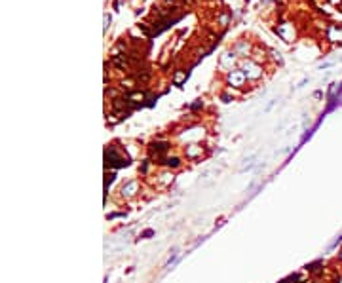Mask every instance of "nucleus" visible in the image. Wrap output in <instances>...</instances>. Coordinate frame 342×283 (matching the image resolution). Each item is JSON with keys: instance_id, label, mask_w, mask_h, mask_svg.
<instances>
[{"instance_id": "obj_1", "label": "nucleus", "mask_w": 342, "mask_h": 283, "mask_svg": "<svg viewBox=\"0 0 342 283\" xmlns=\"http://www.w3.org/2000/svg\"><path fill=\"white\" fill-rule=\"evenodd\" d=\"M243 72H245V76L247 78H260L262 76V69H260V65H257V63H253V61H249L247 65H245V69H243Z\"/></svg>"}, {"instance_id": "obj_2", "label": "nucleus", "mask_w": 342, "mask_h": 283, "mask_svg": "<svg viewBox=\"0 0 342 283\" xmlns=\"http://www.w3.org/2000/svg\"><path fill=\"white\" fill-rule=\"evenodd\" d=\"M228 80H230V84L232 86H243L245 84V80H247V76H245V72L243 71H232L230 72V76H228Z\"/></svg>"}, {"instance_id": "obj_3", "label": "nucleus", "mask_w": 342, "mask_h": 283, "mask_svg": "<svg viewBox=\"0 0 342 283\" xmlns=\"http://www.w3.org/2000/svg\"><path fill=\"white\" fill-rule=\"evenodd\" d=\"M327 40L329 42H340L342 40V27L329 25V29H327Z\"/></svg>"}, {"instance_id": "obj_4", "label": "nucleus", "mask_w": 342, "mask_h": 283, "mask_svg": "<svg viewBox=\"0 0 342 283\" xmlns=\"http://www.w3.org/2000/svg\"><path fill=\"white\" fill-rule=\"evenodd\" d=\"M291 29V23H283V25H280L278 29H276V32H278V34L285 40V42H291L293 38H295V32H287Z\"/></svg>"}, {"instance_id": "obj_5", "label": "nucleus", "mask_w": 342, "mask_h": 283, "mask_svg": "<svg viewBox=\"0 0 342 283\" xmlns=\"http://www.w3.org/2000/svg\"><path fill=\"white\" fill-rule=\"evenodd\" d=\"M186 76H188V72H186V71H184V72H177V74H175V78H173V82L179 86L181 82H184V80H186Z\"/></svg>"}, {"instance_id": "obj_6", "label": "nucleus", "mask_w": 342, "mask_h": 283, "mask_svg": "<svg viewBox=\"0 0 342 283\" xmlns=\"http://www.w3.org/2000/svg\"><path fill=\"white\" fill-rule=\"evenodd\" d=\"M152 148L156 150V152H163V150H167L169 146H167V143H154V144H152Z\"/></svg>"}, {"instance_id": "obj_7", "label": "nucleus", "mask_w": 342, "mask_h": 283, "mask_svg": "<svg viewBox=\"0 0 342 283\" xmlns=\"http://www.w3.org/2000/svg\"><path fill=\"white\" fill-rule=\"evenodd\" d=\"M108 23H110V17H108V14H107V15H105V25H103V27H105V30L108 29Z\"/></svg>"}, {"instance_id": "obj_8", "label": "nucleus", "mask_w": 342, "mask_h": 283, "mask_svg": "<svg viewBox=\"0 0 342 283\" xmlns=\"http://www.w3.org/2000/svg\"><path fill=\"white\" fill-rule=\"evenodd\" d=\"M198 152H200V150H198V148H188V154H190V156H196Z\"/></svg>"}, {"instance_id": "obj_9", "label": "nucleus", "mask_w": 342, "mask_h": 283, "mask_svg": "<svg viewBox=\"0 0 342 283\" xmlns=\"http://www.w3.org/2000/svg\"><path fill=\"white\" fill-rule=\"evenodd\" d=\"M200 107H202V101H200V103H196V105H192V110H198Z\"/></svg>"}]
</instances>
